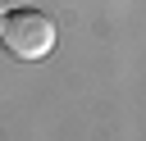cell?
Wrapping results in <instances>:
<instances>
[{"label": "cell", "mask_w": 146, "mask_h": 141, "mask_svg": "<svg viewBox=\"0 0 146 141\" xmlns=\"http://www.w3.org/2000/svg\"><path fill=\"white\" fill-rule=\"evenodd\" d=\"M0 41L14 59H46L55 50V23L41 14V9H14L0 18Z\"/></svg>", "instance_id": "1"}, {"label": "cell", "mask_w": 146, "mask_h": 141, "mask_svg": "<svg viewBox=\"0 0 146 141\" xmlns=\"http://www.w3.org/2000/svg\"><path fill=\"white\" fill-rule=\"evenodd\" d=\"M0 18H5V9H0Z\"/></svg>", "instance_id": "2"}]
</instances>
